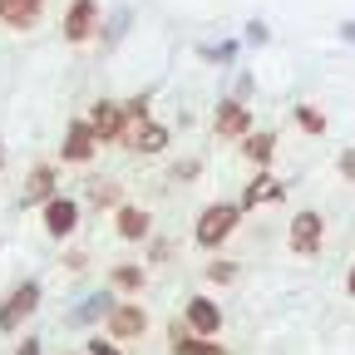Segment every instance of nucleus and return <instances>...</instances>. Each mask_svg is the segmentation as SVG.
Masks as SVG:
<instances>
[{"mask_svg":"<svg viewBox=\"0 0 355 355\" xmlns=\"http://www.w3.org/2000/svg\"><path fill=\"white\" fill-rule=\"evenodd\" d=\"M237 217H242V202H212V207H202L198 212V247H222V242H227L232 237V227H237Z\"/></svg>","mask_w":355,"mask_h":355,"instance_id":"nucleus-1","label":"nucleus"},{"mask_svg":"<svg viewBox=\"0 0 355 355\" xmlns=\"http://www.w3.org/2000/svg\"><path fill=\"white\" fill-rule=\"evenodd\" d=\"M64 40L69 44H89L99 35V0H69V10H64Z\"/></svg>","mask_w":355,"mask_h":355,"instance_id":"nucleus-2","label":"nucleus"},{"mask_svg":"<svg viewBox=\"0 0 355 355\" xmlns=\"http://www.w3.org/2000/svg\"><path fill=\"white\" fill-rule=\"evenodd\" d=\"M35 306H40V282H20L6 301H0V331L15 336V331H20V321L30 316Z\"/></svg>","mask_w":355,"mask_h":355,"instance_id":"nucleus-3","label":"nucleus"},{"mask_svg":"<svg viewBox=\"0 0 355 355\" xmlns=\"http://www.w3.org/2000/svg\"><path fill=\"white\" fill-rule=\"evenodd\" d=\"M321 237H326V217H321V212H296L291 232H286L291 252H296V257H316V252H321Z\"/></svg>","mask_w":355,"mask_h":355,"instance_id":"nucleus-4","label":"nucleus"},{"mask_svg":"<svg viewBox=\"0 0 355 355\" xmlns=\"http://www.w3.org/2000/svg\"><path fill=\"white\" fill-rule=\"evenodd\" d=\"M109 336L114 340H139L144 331H148V311L139 306V301H119V306H109Z\"/></svg>","mask_w":355,"mask_h":355,"instance_id":"nucleus-5","label":"nucleus"},{"mask_svg":"<svg viewBox=\"0 0 355 355\" xmlns=\"http://www.w3.org/2000/svg\"><path fill=\"white\" fill-rule=\"evenodd\" d=\"M123 104H114V99H99L94 109H89V128H94V139L99 144H119L123 139Z\"/></svg>","mask_w":355,"mask_h":355,"instance_id":"nucleus-6","label":"nucleus"},{"mask_svg":"<svg viewBox=\"0 0 355 355\" xmlns=\"http://www.w3.org/2000/svg\"><path fill=\"white\" fill-rule=\"evenodd\" d=\"M119 144L133 148V153H163V148H168V128L153 123V119H144V123H123V139H119Z\"/></svg>","mask_w":355,"mask_h":355,"instance_id":"nucleus-7","label":"nucleus"},{"mask_svg":"<svg viewBox=\"0 0 355 355\" xmlns=\"http://www.w3.org/2000/svg\"><path fill=\"white\" fill-rule=\"evenodd\" d=\"M168 345H173V355H227L212 336H198L188 321H173L168 326Z\"/></svg>","mask_w":355,"mask_h":355,"instance_id":"nucleus-8","label":"nucleus"},{"mask_svg":"<svg viewBox=\"0 0 355 355\" xmlns=\"http://www.w3.org/2000/svg\"><path fill=\"white\" fill-rule=\"evenodd\" d=\"M79 227V202L74 198H50V202H44V232H50V237H69Z\"/></svg>","mask_w":355,"mask_h":355,"instance_id":"nucleus-9","label":"nucleus"},{"mask_svg":"<svg viewBox=\"0 0 355 355\" xmlns=\"http://www.w3.org/2000/svg\"><path fill=\"white\" fill-rule=\"evenodd\" d=\"M247 128H252V109L242 99H227V104L212 114V133H217V139H242Z\"/></svg>","mask_w":355,"mask_h":355,"instance_id":"nucleus-10","label":"nucleus"},{"mask_svg":"<svg viewBox=\"0 0 355 355\" xmlns=\"http://www.w3.org/2000/svg\"><path fill=\"white\" fill-rule=\"evenodd\" d=\"M94 148H99V139H94V128H89V119H74L69 133H64V148H60L64 163H89Z\"/></svg>","mask_w":355,"mask_h":355,"instance_id":"nucleus-11","label":"nucleus"},{"mask_svg":"<svg viewBox=\"0 0 355 355\" xmlns=\"http://www.w3.org/2000/svg\"><path fill=\"white\" fill-rule=\"evenodd\" d=\"M148 227H153V217H148L144 207H133V202H119V207H114V232H119L123 242H144Z\"/></svg>","mask_w":355,"mask_h":355,"instance_id":"nucleus-12","label":"nucleus"},{"mask_svg":"<svg viewBox=\"0 0 355 355\" xmlns=\"http://www.w3.org/2000/svg\"><path fill=\"white\" fill-rule=\"evenodd\" d=\"M55 198V163H35L25 188H20V207H35V202H50Z\"/></svg>","mask_w":355,"mask_h":355,"instance_id":"nucleus-13","label":"nucleus"},{"mask_svg":"<svg viewBox=\"0 0 355 355\" xmlns=\"http://www.w3.org/2000/svg\"><path fill=\"white\" fill-rule=\"evenodd\" d=\"M198 336H217L222 331V306L212 296H188V316H183Z\"/></svg>","mask_w":355,"mask_h":355,"instance_id":"nucleus-14","label":"nucleus"},{"mask_svg":"<svg viewBox=\"0 0 355 355\" xmlns=\"http://www.w3.org/2000/svg\"><path fill=\"white\" fill-rule=\"evenodd\" d=\"M44 15V0H0V25L10 30H35Z\"/></svg>","mask_w":355,"mask_h":355,"instance_id":"nucleus-15","label":"nucleus"},{"mask_svg":"<svg viewBox=\"0 0 355 355\" xmlns=\"http://www.w3.org/2000/svg\"><path fill=\"white\" fill-rule=\"evenodd\" d=\"M282 198V183L266 168H257V178L247 183V193H242V207H257V202H277Z\"/></svg>","mask_w":355,"mask_h":355,"instance_id":"nucleus-16","label":"nucleus"},{"mask_svg":"<svg viewBox=\"0 0 355 355\" xmlns=\"http://www.w3.org/2000/svg\"><path fill=\"white\" fill-rule=\"evenodd\" d=\"M272 153H277V139H272V133H242V158L247 163H257V168H266V163H272Z\"/></svg>","mask_w":355,"mask_h":355,"instance_id":"nucleus-17","label":"nucleus"},{"mask_svg":"<svg viewBox=\"0 0 355 355\" xmlns=\"http://www.w3.org/2000/svg\"><path fill=\"white\" fill-rule=\"evenodd\" d=\"M109 282H114V291H144L148 272H144V266H128V261H123V266H114Z\"/></svg>","mask_w":355,"mask_h":355,"instance_id":"nucleus-18","label":"nucleus"},{"mask_svg":"<svg viewBox=\"0 0 355 355\" xmlns=\"http://www.w3.org/2000/svg\"><path fill=\"white\" fill-rule=\"evenodd\" d=\"M89 202H94V207H119V183H114V178L89 183Z\"/></svg>","mask_w":355,"mask_h":355,"instance_id":"nucleus-19","label":"nucleus"},{"mask_svg":"<svg viewBox=\"0 0 355 355\" xmlns=\"http://www.w3.org/2000/svg\"><path fill=\"white\" fill-rule=\"evenodd\" d=\"M99 316H109V296H89L69 321H74V326H89V321H99Z\"/></svg>","mask_w":355,"mask_h":355,"instance_id":"nucleus-20","label":"nucleus"},{"mask_svg":"<svg viewBox=\"0 0 355 355\" xmlns=\"http://www.w3.org/2000/svg\"><path fill=\"white\" fill-rule=\"evenodd\" d=\"M123 119H128V123H144V119H148V94L128 99V104H123Z\"/></svg>","mask_w":355,"mask_h":355,"instance_id":"nucleus-21","label":"nucleus"},{"mask_svg":"<svg viewBox=\"0 0 355 355\" xmlns=\"http://www.w3.org/2000/svg\"><path fill=\"white\" fill-rule=\"evenodd\" d=\"M296 123H301L306 133H321V128H326V119H321L316 109H296Z\"/></svg>","mask_w":355,"mask_h":355,"instance_id":"nucleus-22","label":"nucleus"},{"mask_svg":"<svg viewBox=\"0 0 355 355\" xmlns=\"http://www.w3.org/2000/svg\"><path fill=\"white\" fill-rule=\"evenodd\" d=\"M89 355H119L114 336H109V340H99V336H94V340H89Z\"/></svg>","mask_w":355,"mask_h":355,"instance_id":"nucleus-23","label":"nucleus"},{"mask_svg":"<svg viewBox=\"0 0 355 355\" xmlns=\"http://www.w3.org/2000/svg\"><path fill=\"white\" fill-rule=\"evenodd\" d=\"M207 277H212V282H232L237 272H232V266H227V261H212V266H207Z\"/></svg>","mask_w":355,"mask_h":355,"instance_id":"nucleus-24","label":"nucleus"},{"mask_svg":"<svg viewBox=\"0 0 355 355\" xmlns=\"http://www.w3.org/2000/svg\"><path fill=\"white\" fill-rule=\"evenodd\" d=\"M340 178H345V183H355V148L340 153Z\"/></svg>","mask_w":355,"mask_h":355,"instance_id":"nucleus-25","label":"nucleus"},{"mask_svg":"<svg viewBox=\"0 0 355 355\" xmlns=\"http://www.w3.org/2000/svg\"><path fill=\"white\" fill-rule=\"evenodd\" d=\"M15 355H40V340H20V350Z\"/></svg>","mask_w":355,"mask_h":355,"instance_id":"nucleus-26","label":"nucleus"},{"mask_svg":"<svg viewBox=\"0 0 355 355\" xmlns=\"http://www.w3.org/2000/svg\"><path fill=\"white\" fill-rule=\"evenodd\" d=\"M340 35H345V40L355 44V20H350V25H340Z\"/></svg>","mask_w":355,"mask_h":355,"instance_id":"nucleus-27","label":"nucleus"},{"mask_svg":"<svg viewBox=\"0 0 355 355\" xmlns=\"http://www.w3.org/2000/svg\"><path fill=\"white\" fill-rule=\"evenodd\" d=\"M345 291H350V296H355V266H350V277H345Z\"/></svg>","mask_w":355,"mask_h":355,"instance_id":"nucleus-28","label":"nucleus"}]
</instances>
